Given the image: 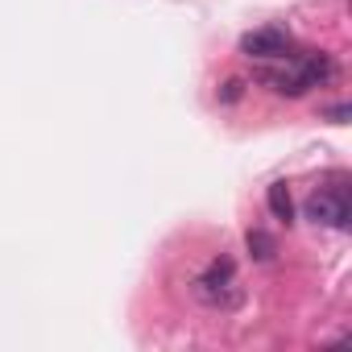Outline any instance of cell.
<instances>
[{
  "mask_svg": "<svg viewBox=\"0 0 352 352\" xmlns=\"http://www.w3.org/2000/svg\"><path fill=\"white\" fill-rule=\"evenodd\" d=\"M336 79V63L327 54H298V58H282V67H261L257 83L270 87L274 96H307L311 87H323Z\"/></svg>",
  "mask_w": 352,
  "mask_h": 352,
  "instance_id": "6da1fadb",
  "label": "cell"
},
{
  "mask_svg": "<svg viewBox=\"0 0 352 352\" xmlns=\"http://www.w3.org/2000/svg\"><path fill=\"white\" fill-rule=\"evenodd\" d=\"M191 294H195L208 311H220V315L236 311V307L245 302V286H241V278H236V261L224 257V253L212 257L208 270L191 282Z\"/></svg>",
  "mask_w": 352,
  "mask_h": 352,
  "instance_id": "7a4b0ae2",
  "label": "cell"
},
{
  "mask_svg": "<svg viewBox=\"0 0 352 352\" xmlns=\"http://www.w3.org/2000/svg\"><path fill=\"white\" fill-rule=\"evenodd\" d=\"M307 220L323 224V228H348L352 220V199L340 183H327V187H315L311 199H307Z\"/></svg>",
  "mask_w": 352,
  "mask_h": 352,
  "instance_id": "3957f363",
  "label": "cell"
},
{
  "mask_svg": "<svg viewBox=\"0 0 352 352\" xmlns=\"http://www.w3.org/2000/svg\"><path fill=\"white\" fill-rule=\"evenodd\" d=\"M241 54L245 58H257V63H278V58H290V34L278 30V25H265V30H253L241 38Z\"/></svg>",
  "mask_w": 352,
  "mask_h": 352,
  "instance_id": "277c9868",
  "label": "cell"
},
{
  "mask_svg": "<svg viewBox=\"0 0 352 352\" xmlns=\"http://www.w3.org/2000/svg\"><path fill=\"white\" fill-rule=\"evenodd\" d=\"M265 204H270V216H274V220H282V224L294 220V199H290V187H286V183H274V187L265 191Z\"/></svg>",
  "mask_w": 352,
  "mask_h": 352,
  "instance_id": "5b68a950",
  "label": "cell"
},
{
  "mask_svg": "<svg viewBox=\"0 0 352 352\" xmlns=\"http://www.w3.org/2000/svg\"><path fill=\"white\" fill-rule=\"evenodd\" d=\"M245 249H249V257H253V261H274V253H278V241H274L265 228H249V236H245Z\"/></svg>",
  "mask_w": 352,
  "mask_h": 352,
  "instance_id": "8992f818",
  "label": "cell"
},
{
  "mask_svg": "<svg viewBox=\"0 0 352 352\" xmlns=\"http://www.w3.org/2000/svg\"><path fill=\"white\" fill-rule=\"evenodd\" d=\"M245 87H249V83L232 75V79H224V83H220V91H216V100H220V104H236V100L245 96Z\"/></svg>",
  "mask_w": 352,
  "mask_h": 352,
  "instance_id": "52a82bcc",
  "label": "cell"
},
{
  "mask_svg": "<svg viewBox=\"0 0 352 352\" xmlns=\"http://www.w3.org/2000/svg\"><path fill=\"white\" fill-rule=\"evenodd\" d=\"M348 112H352L348 104H331V108H323V116H327L331 124H344V120H348Z\"/></svg>",
  "mask_w": 352,
  "mask_h": 352,
  "instance_id": "ba28073f",
  "label": "cell"
}]
</instances>
